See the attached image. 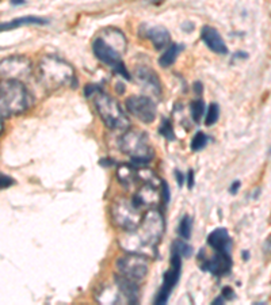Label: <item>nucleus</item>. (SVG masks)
<instances>
[{
	"instance_id": "nucleus-17",
	"label": "nucleus",
	"mask_w": 271,
	"mask_h": 305,
	"mask_svg": "<svg viewBox=\"0 0 271 305\" xmlns=\"http://www.w3.org/2000/svg\"><path fill=\"white\" fill-rule=\"evenodd\" d=\"M47 23H49V21L45 19V18L36 17V15H27V17L15 18V19H11V21H7V22H0V33L19 29V27H23V26H31V24L44 26V24Z\"/></svg>"
},
{
	"instance_id": "nucleus-25",
	"label": "nucleus",
	"mask_w": 271,
	"mask_h": 305,
	"mask_svg": "<svg viewBox=\"0 0 271 305\" xmlns=\"http://www.w3.org/2000/svg\"><path fill=\"white\" fill-rule=\"evenodd\" d=\"M172 250H175L182 258H190L191 255H193V247L189 246L187 243H184V241H175L174 244H172Z\"/></svg>"
},
{
	"instance_id": "nucleus-28",
	"label": "nucleus",
	"mask_w": 271,
	"mask_h": 305,
	"mask_svg": "<svg viewBox=\"0 0 271 305\" xmlns=\"http://www.w3.org/2000/svg\"><path fill=\"white\" fill-rule=\"evenodd\" d=\"M221 296L224 297L225 301H226V300H232L233 297H235L233 290H232V288H229V286H225V288L223 289V293H221Z\"/></svg>"
},
{
	"instance_id": "nucleus-31",
	"label": "nucleus",
	"mask_w": 271,
	"mask_h": 305,
	"mask_svg": "<svg viewBox=\"0 0 271 305\" xmlns=\"http://www.w3.org/2000/svg\"><path fill=\"white\" fill-rule=\"evenodd\" d=\"M175 176H177V182L179 185V188H182L183 183H184V176L181 171H175Z\"/></svg>"
},
{
	"instance_id": "nucleus-14",
	"label": "nucleus",
	"mask_w": 271,
	"mask_h": 305,
	"mask_svg": "<svg viewBox=\"0 0 271 305\" xmlns=\"http://www.w3.org/2000/svg\"><path fill=\"white\" fill-rule=\"evenodd\" d=\"M207 244L212 247L213 251L232 254L233 240L230 239L228 229L220 227V228H216L207 235Z\"/></svg>"
},
{
	"instance_id": "nucleus-19",
	"label": "nucleus",
	"mask_w": 271,
	"mask_h": 305,
	"mask_svg": "<svg viewBox=\"0 0 271 305\" xmlns=\"http://www.w3.org/2000/svg\"><path fill=\"white\" fill-rule=\"evenodd\" d=\"M118 179L124 185H132L136 182L138 176V170L135 168L132 164H121L117 170Z\"/></svg>"
},
{
	"instance_id": "nucleus-16",
	"label": "nucleus",
	"mask_w": 271,
	"mask_h": 305,
	"mask_svg": "<svg viewBox=\"0 0 271 305\" xmlns=\"http://www.w3.org/2000/svg\"><path fill=\"white\" fill-rule=\"evenodd\" d=\"M136 80L145 90L154 93L155 95L161 94V83L154 70H151L148 67H138L136 70Z\"/></svg>"
},
{
	"instance_id": "nucleus-13",
	"label": "nucleus",
	"mask_w": 271,
	"mask_h": 305,
	"mask_svg": "<svg viewBox=\"0 0 271 305\" xmlns=\"http://www.w3.org/2000/svg\"><path fill=\"white\" fill-rule=\"evenodd\" d=\"M201 40L216 54H228V52H229L226 44L223 40V37L218 33V30L212 27V26H203L202 27V30H201Z\"/></svg>"
},
{
	"instance_id": "nucleus-33",
	"label": "nucleus",
	"mask_w": 271,
	"mask_h": 305,
	"mask_svg": "<svg viewBox=\"0 0 271 305\" xmlns=\"http://www.w3.org/2000/svg\"><path fill=\"white\" fill-rule=\"evenodd\" d=\"M223 303H225V299L223 297V296H220V297H217V299H214L213 300V305H220V304H223Z\"/></svg>"
},
{
	"instance_id": "nucleus-3",
	"label": "nucleus",
	"mask_w": 271,
	"mask_h": 305,
	"mask_svg": "<svg viewBox=\"0 0 271 305\" xmlns=\"http://www.w3.org/2000/svg\"><path fill=\"white\" fill-rule=\"evenodd\" d=\"M31 106V96L21 80L3 79L0 82V118L19 116Z\"/></svg>"
},
{
	"instance_id": "nucleus-2",
	"label": "nucleus",
	"mask_w": 271,
	"mask_h": 305,
	"mask_svg": "<svg viewBox=\"0 0 271 305\" xmlns=\"http://www.w3.org/2000/svg\"><path fill=\"white\" fill-rule=\"evenodd\" d=\"M38 80L47 90L75 86L76 73L69 63L56 54L44 56L38 64Z\"/></svg>"
},
{
	"instance_id": "nucleus-8",
	"label": "nucleus",
	"mask_w": 271,
	"mask_h": 305,
	"mask_svg": "<svg viewBox=\"0 0 271 305\" xmlns=\"http://www.w3.org/2000/svg\"><path fill=\"white\" fill-rule=\"evenodd\" d=\"M181 271H182V257L172 250L171 251V266L170 269L165 271L164 277H163V283H161V288L159 289V292L156 294V299H155V304L163 305L165 304L170 296H171L172 290L175 289V286L179 282L181 278Z\"/></svg>"
},
{
	"instance_id": "nucleus-37",
	"label": "nucleus",
	"mask_w": 271,
	"mask_h": 305,
	"mask_svg": "<svg viewBox=\"0 0 271 305\" xmlns=\"http://www.w3.org/2000/svg\"><path fill=\"white\" fill-rule=\"evenodd\" d=\"M155 1H156V0H154V3H155Z\"/></svg>"
},
{
	"instance_id": "nucleus-21",
	"label": "nucleus",
	"mask_w": 271,
	"mask_h": 305,
	"mask_svg": "<svg viewBox=\"0 0 271 305\" xmlns=\"http://www.w3.org/2000/svg\"><path fill=\"white\" fill-rule=\"evenodd\" d=\"M190 114L194 122L200 123L201 118L205 114V102L202 99H194L190 103Z\"/></svg>"
},
{
	"instance_id": "nucleus-27",
	"label": "nucleus",
	"mask_w": 271,
	"mask_h": 305,
	"mask_svg": "<svg viewBox=\"0 0 271 305\" xmlns=\"http://www.w3.org/2000/svg\"><path fill=\"white\" fill-rule=\"evenodd\" d=\"M161 195H163V202H164V205H167L168 202H170V188H168V185L163 181L161 182Z\"/></svg>"
},
{
	"instance_id": "nucleus-23",
	"label": "nucleus",
	"mask_w": 271,
	"mask_h": 305,
	"mask_svg": "<svg viewBox=\"0 0 271 305\" xmlns=\"http://www.w3.org/2000/svg\"><path fill=\"white\" fill-rule=\"evenodd\" d=\"M218 118H220V106H218V103H210V106L207 107L205 125L206 126H212V125L217 122Z\"/></svg>"
},
{
	"instance_id": "nucleus-24",
	"label": "nucleus",
	"mask_w": 271,
	"mask_h": 305,
	"mask_svg": "<svg viewBox=\"0 0 271 305\" xmlns=\"http://www.w3.org/2000/svg\"><path fill=\"white\" fill-rule=\"evenodd\" d=\"M159 132H160V135L163 136L165 140L174 141L175 139H177L175 132H174V128H172L171 121H168L167 118L163 119V122H161V125H160V128H159Z\"/></svg>"
},
{
	"instance_id": "nucleus-36",
	"label": "nucleus",
	"mask_w": 271,
	"mask_h": 305,
	"mask_svg": "<svg viewBox=\"0 0 271 305\" xmlns=\"http://www.w3.org/2000/svg\"><path fill=\"white\" fill-rule=\"evenodd\" d=\"M3 132V122H1V118H0V133Z\"/></svg>"
},
{
	"instance_id": "nucleus-35",
	"label": "nucleus",
	"mask_w": 271,
	"mask_h": 305,
	"mask_svg": "<svg viewBox=\"0 0 271 305\" xmlns=\"http://www.w3.org/2000/svg\"><path fill=\"white\" fill-rule=\"evenodd\" d=\"M243 258H244V260H248V259H249V253H248V251H244V253H243Z\"/></svg>"
},
{
	"instance_id": "nucleus-9",
	"label": "nucleus",
	"mask_w": 271,
	"mask_h": 305,
	"mask_svg": "<svg viewBox=\"0 0 271 305\" xmlns=\"http://www.w3.org/2000/svg\"><path fill=\"white\" fill-rule=\"evenodd\" d=\"M141 217L140 211L136 209L130 201L121 198L115 204H113V220L115 221L117 225L128 232L138 225V223L141 221Z\"/></svg>"
},
{
	"instance_id": "nucleus-22",
	"label": "nucleus",
	"mask_w": 271,
	"mask_h": 305,
	"mask_svg": "<svg viewBox=\"0 0 271 305\" xmlns=\"http://www.w3.org/2000/svg\"><path fill=\"white\" fill-rule=\"evenodd\" d=\"M207 141H209V139H207V136L203 132H197L194 137L191 139V144H190L191 151L193 152H200V151H202L207 145Z\"/></svg>"
},
{
	"instance_id": "nucleus-29",
	"label": "nucleus",
	"mask_w": 271,
	"mask_h": 305,
	"mask_svg": "<svg viewBox=\"0 0 271 305\" xmlns=\"http://www.w3.org/2000/svg\"><path fill=\"white\" fill-rule=\"evenodd\" d=\"M194 185H195L194 171L189 170V172H187V188H189V190H191V188H194Z\"/></svg>"
},
{
	"instance_id": "nucleus-30",
	"label": "nucleus",
	"mask_w": 271,
	"mask_h": 305,
	"mask_svg": "<svg viewBox=\"0 0 271 305\" xmlns=\"http://www.w3.org/2000/svg\"><path fill=\"white\" fill-rule=\"evenodd\" d=\"M240 186H242V183H240V181H235V182L230 185L229 193L233 194V195H235V194H237V191H239V188H240Z\"/></svg>"
},
{
	"instance_id": "nucleus-4",
	"label": "nucleus",
	"mask_w": 271,
	"mask_h": 305,
	"mask_svg": "<svg viewBox=\"0 0 271 305\" xmlns=\"http://www.w3.org/2000/svg\"><path fill=\"white\" fill-rule=\"evenodd\" d=\"M102 33L103 34L96 37L92 41V52H94L95 57L99 60L100 63L112 67L113 70L119 75H122V77H125L126 80H132L130 73L128 72L124 61H122V54L126 50V45H122V44L113 45L115 29L110 27Z\"/></svg>"
},
{
	"instance_id": "nucleus-32",
	"label": "nucleus",
	"mask_w": 271,
	"mask_h": 305,
	"mask_svg": "<svg viewBox=\"0 0 271 305\" xmlns=\"http://www.w3.org/2000/svg\"><path fill=\"white\" fill-rule=\"evenodd\" d=\"M202 90H203V88H202V83H201V82H195L194 83V91H195V93H197V95L202 94Z\"/></svg>"
},
{
	"instance_id": "nucleus-20",
	"label": "nucleus",
	"mask_w": 271,
	"mask_h": 305,
	"mask_svg": "<svg viewBox=\"0 0 271 305\" xmlns=\"http://www.w3.org/2000/svg\"><path fill=\"white\" fill-rule=\"evenodd\" d=\"M191 231H193V218L189 214L183 216L179 227H178V234L182 237L183 240H189L191 237Z\"/></svg>"
},
{
	"instance_id": "nucleus-18",
	"label": "nucleus",
	"mask_w": 271,
	"mask_h": 305,
	"mask_svg": "<svg viewBox=\"0 0 271 305\" xmlns=\"http://www.w3.org/2000/svg\"><path fill=\"white\" fill-rule=\"evenodd\" d=\"M183 45H179V44H171L168 49L165 50L159 59V65L163 67V68H167V67H171L175 61H177L178 56L181 54V52L183 50Z\"/></svg>"
},
{
	"instance_id": "nucleus-26",
	"label": "nucleus",
	"mask_w": 271,
	"mask_h": 305,
	"mask_svg": "<svg viewBox=\"0 0 271 305\" xmlns=\"http://www.w3.org/2000/svg\"><path fill=\"white\" fill-rule=\"evenodd\" d=\"M12 185H15V181L12 179L11 176L6 175V174H3V172H0V190L11 188Z\"/></svg>"
},
{
	"instance_id": "nucleus-12",
	"label": "nucleus",
	"mask_w": 271,
	"mask_h": 305,
	"mask_svg": "<svg viewBox=\"0 0 271 305\" xmlns=\"http://www.w3.org/2000/svg\"><path fill=\"white\" fill-rule=\"evenodd\" d=\"M198 259L201 260V269L216 277L226 276L232 269V266H233V260H232L230 254L218 253V251H214L213 257L206 258V255L202 250L198 255Z\"/></svg>"
},
{
	"instance_id": "nucleus-10",
	"label": "nucleus",
	"mask_w": 271,
	"mask_h": 305,
	"mask_svg": "<svg viewBox=\"0 0 271 305\" xmlns=\"http://www.w3.org/2000/svg\"><path fill=\"white\" fill-rule=\"evenodd\" d=\"M126 109L128 112L140 119L144 123H152L156 119L158 109L156 103L148 96L142 95H132L126 99Z\"/></svg>"
},
{
	"instance_id": "nucleus-6",
	"label": "nucleus",
	"mask_w": 271,
	"mask_h": 305,
	"mask_svg": "<svg viewBox=\"0 0 271 305\" xmlns=\"http://www.w3.org/2000/svg\"><path fill=\"white\" fill-rule=\"evenodd\" d=\"M92 98H94L96 112L109 129L126 130L129 128V118L124 112V109L121 107V105L114 98L105 94L102 90H99Z\"/></svg>"
},
{
	"instance_id": "nucleus-15",
	"label": "nucleus",
	"mask_w": 271,
	"mask_h": 305,
	"mask_svg": "<svg viewBox=\"0 0 271 305\" xmlns=\"http://www.w3.org/2000/svg\"><path fill=\"white\" fill-rule=\"evenodd\" d=\"M142 35L148 38L149 41L154 44L156 49H163L168 47V44L171 42V34L170 31L165 29L164 26H149V24H142L141 27Z\"/></svg>"
},
{
	"instance_id": "nucleus-5",
	"label": "nucleus",
	"mask_w": 271,
	"mask_h": 305,
	"mask_svg": "<svg viewBox=\"0 0 271 305\" xmlns=\"http://www.w3.org/2000/svg\"><path fill=\"white\" fill-rule=\"evenodd\" d=\"M119 148L132 160L133 165L148 164L155 156V151L148 136L141 130H128L119 139Z\"/></svg>"
},
{
	"instance_id": "nucleus-11",
	"label": "nucleus",
	"mask_w": 271,
	"mask_h": 305,
	"mask_svg": "<svg viewBox=\"0 0 271 305\" xmlns=\"http://www.w3.org/2000/svg\"><path fill=\"white\" fill-rule=\"evenodd\" d=\"M31 61L24 56H10L0 61V79L21 80L31 72Z\"/></svg>"
},
{
	"instance_id": "nucleus-1",
	"label": "nucleus",
	"mask_w": 271,
	"mask_h": 305,
	"mask_svg": "<svg viewBox=\"0 0 271 305\" xmlns=\"http://www.w3.org/2000/svg\"><path fill=\"white\" fill-rule=\"evenodd\" d=\"M164 217L158 209H149L141 217V221L129 235L124 237L121 246L128 253L140 254L147 257L149 253H156L161 236L164 234Z\"/></svg>"
},
{
	"instance_id": "nucleus-34",
	"label": "nucleus",
	"mask_w": 271,
	"mask_h": 305,
	"mask_svg": "<svg viewBox=\"0 0 271 305\" xmlns=\"http://www.w3.org/2000/svg\"><path fill=\"white\" fill-rule=\"evenodd\" d=\"M11 4H17V6H21V4H26V0H10Z\"/></svg>"
},
{
	"instance_id": "nucleus-7",
	"label": "nucleus",
	"mask_w": 271,
	"mask_h": 305,
	"mask_svg": "<svg viewBox=\"0 0 271 305\" xmlns=\"http://www.w3.org/2000/svg\"><path fill=\"white\" fill-rule=\"evenodd\" d=\"M117 269L119 276L128 278L130 281L140 282L148 274V259L140 254L129 253L124 258H119L117 262Z\"/></svg>"
}]
</instances>
